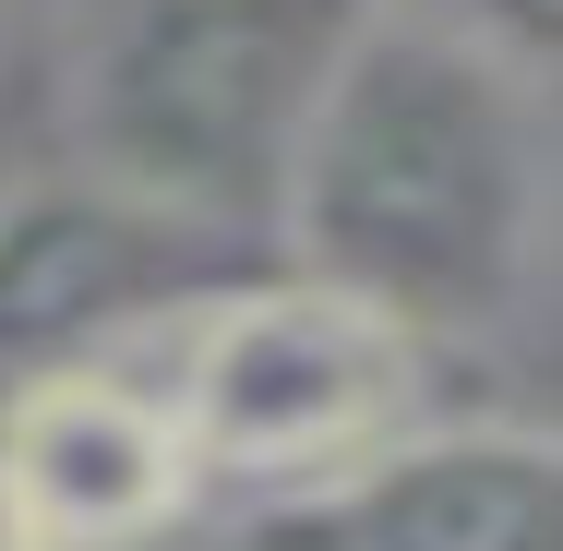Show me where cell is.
Here are the masks:
<instances>
[{"label":"cell","mask_w":563,"mask_h":551,"mask_svg":"<svg viewBox=\"0 0 563 551\" xmlns=\"http://www.w3.org/2000/svg\"><path fill=\"white\" fill-rule=\"evenodd\" d=\"M540 205H552V156L528 85L384 0L288 156L276 240L288 276L384 312L408 348H455L528 300Z\"/></svg>","instance_id":"1"},{"label":"cell","mask_w":563,"mask_h":551,"mask_svg":"<svg viewBox=\"0 0 563 551\" xmlns=\"http://www.w3.org/2000/svg\"><path fill=\"white\" fill-rule=\"evenodd\" d=\"M384 0H120L73 60V168L180 228H276L288 156Z\"/></svg>","instance_id":"2"},{"label":"cell","mask_w":563,"mask_h":551,"mask_svg":"<svg viewBox=\"0 0 563 551\" xmlns=\"http://www.w3.org/2000/svg\"><path fill=\"white\" fill-rule=\"evenodd\" d=\"M420 360L432 348H408L384 312H360L312 276H264V288H205L168 324L156 372L192 443V480H240L264 504L408 432Z\"/></svg>","instance_id":"3"},{"label":"cell","mask_w":563,"mask_h":551,"mask_svg":"<svg viewBox=\"0 0 563 551\" xmlns=\"http://www.w3.org/2000/svg\"><path fill=\"white\" fill-rule=\"evenodd\" d=\"M228 240L132 205L109 180H12L0 192V408L168 335L205 300V264Z\"/></svg>","instance_id":"4"},{"label":"cell","mask_w":563,"mask_h":551,"mask_svg":"<svg viewBox=\"0 0 563 551\" xmlns=\"http://www.w3.org/2000/svg\"><path fill=\"white\" fill-rule=\"evenodd\" d=\"M228 551H563V432H384L300 492H264Z\"/></svg>","instance_id":"5"},{"label":"cell","mask_w":563,"mask_h":551,"mask_svg":"<svg viewBox=\"0 0 563 551\" xmlns=\"http://www.w3.org/2000/svg\"><path fill=\"white\" fill-rule=\"evenodd\" d=\"M192 492L205 480L168 408V372H144L132 348L0 408V504L36 551H144Z\"/></svg>","instance_id":"6"},{"label":"cell","mask_w":563,"mask_h":551,"mask_svg":"<svg viewBox=\"0 0 563 551\" xmlns=\"http://www.w3.org/2000/svg\"><path fill=\"white\" fill-rule=\"evenodd\" d=\"M396 12L467 36V48L504 60L516 85H563V0H396Z\"/></svg>","instance_id":"7"},{"label":"cell","mask_w":563,"mask_h":551,"mask_svg":"<svg viewBox=\"0 0 563 551\" xmlns=\"http://www.w3.org/2000/svg\"><path fill=\"white\" fill-rule=\"evenodd\" d=\"M0 551H36V540H24V528H12V504H0Z\"/></svg>","instance_id":"8"}]
</instances>
